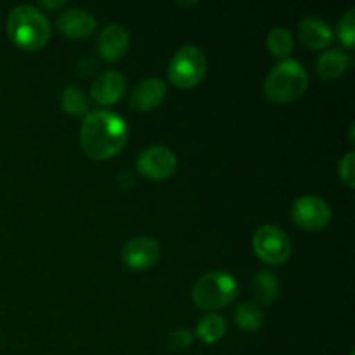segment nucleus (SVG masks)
I'll list each match as a JSON object with an SVG mask.
<instances>
[{
	"mask_svg": "<svg viewBox=\"0 0 355 355\" xmlns=\"http://www.w3.org/2000/svg\"><path fill=\"white\" fill-rule=\"evenodd\" d=\"M234 319L238 322L239 328L246 329V331L253 333L259 331L263 324V312L253 302H243V304L236 305L234 309Z\"/></svg>",
	"mask_w": 355,
	"mask_h": 355,
	"instance_id": "18",
	"label": "nucleus"
},
{
	"mask_svg": "<svg viewBox=\"0 0 355 355\" xmlns=\"http://www.w3.org/2000/svg\"><path fill=\"white\" fill-rule=\"evenodd\" d=\"M239 293V284L234 276L224 270H211L203 274L193 286V300L198 307L222 309L231 304Z\"/></svg>",
	"mask_w": 355,
	"mask_h": 355,
	"instance_id": "4",
	"label": "nucleus"
},
{
	"mask_svg": "<svg viewBox=\"0 0 355 355\" xmlns=\"http://www.w3.org/2000/svg\"><path fill=\"white\" fill-rule=\"evenodd\" d=\"M227 322L220 314H208L200 319L196 326V335L203 340L205 343H215L224 336Z\"/></svg>",
	"mask_w": 355,
	"mask_h": 355,
	"instance_id": "19",
	"label": "nucleus"
},
{
	"mask_svg": "<svg viewBox=\"0 0 355 355\" xmlns=\"http://www.w3.org/2000/svg\"><path fill=\"white\" fill-rule=\"evenodd\" d=\"M207 73V55L196 45H184L168 62V78L173 85L191 89Z\"/></svg>",
	"mask_w": 355,
	"mask_h": 355,
	"instance_id": "5",
	"label": "nucleus"
},
{
	"mask_svg": "<svg viewBox=\"0 0 355 355\" xmlns=\"http://www.w3.org/2000/svg\"><path fill=\"white\" fill-rule=\"evenodd\" d=\"M291 217L300 227L318 231L331 220V207L318 194H304L291 205Z\"/></svg>",
	"mask_w": 355,
	"mask_h": 355,
	"instance_id": "7",
	"label": "nucleus"
},
{
	"mask_svg": "<svg viewBox=\"0 0 355 355\" xmlns=\"http://www.w3.org/2000/svg\"><path fill=\"white\" fill-rule=\"evenodd\" d=\"M7 33L17 47L35 51L47 44L51 23L40 9L30 3H21L7 16Z\"/></svg>",
	"mask_w": 355,
	"mask_h": 355,
	"instance_id": "2",
	"label": "nucleus"
},
{
	"mask_svg": "<svg viewBox=\"0 0 355 355\" xmlns=\"http://www.w3.org/2000/svg\"><path fill=\"white\" fill-rule=\"evenodd\" d=\"M159 257V245L149 236H137L125 243L121 248V260L130 269L142 270L156 263Z\"/></svg>",
	"mask_w": 355,
	"mask_h": 355,
	"instance_id": "9",
	"label": "nucleus"
},
{
	"mask_svg": "<svg viewBox=\"0 0 355 355\" xmlns=\"http://www.w3.org/2000/svg\"><path fill=\"white\" fill-rule=\"evenodd\" d=\"M336 35L345 47L352 49L355 40V9L350 7L345 14L338 19L336 24Z\"/></svg>",
	"mask_w": 355,
	"mask_h": 355,
	"instance_id": "21",
	"label": "nucleus"
},
{
	"mask_svg": "<svg viewBox=\"0 0 355 355\" xmlns=\"http://www.w3.org/2000/svg\"><path fill=\"white\" fill-rule=\"evenodd\" d=\"M64 3V0H58V2H40V6H45V7H59Z\"/></svg>",
	"mask_w": 355,
	"mask_h": 355,
	"instance_id": "24",
	"label": "nucleus"
},
{
	"mask_svg": "<svg viewBox=\"0 0 355 355\" xmlns=\"http://www.w3.org/2000/svg\"><path fill=\"white\" fill-rule=\"evenodd\" d=\"M193 340H194V335L189 331V329L180 328V329H173V331H170L168 338H166V343H168L170 349L184 350L193 343Z\"/></svg>",
	"mask_w": 355,
	"mask_h": 355,
	"instance_id": "23",
	"label": "nucleus"
},
{
	"mask_svg": "<svg viewBox=\"0 0 355 355\" xmlns=\"http://www.w3.org/2000/svg\"><path fill=\"white\" fill-rule=\"evenodd\" d=\"M177 155L166 146H149L142 149L137 156V170L144 177L153 180L168 179L177 170Z\"/></svg>",
	"mask_w": 355,
	"mask_h": 355,
	"instance_id": "8",
	"label": "nucleus"
},
{
	"mask_svg": "<svg viewBox=\"0 0 355 355\" xmlns=\"http://www.w3.org/2000/svg\"><path fill=\"white\" fill-rule=\"evenodd\" d=\"M338 175L342 177L347 186H355V153L349 151L342 156L338 163Z\"/></svg>",
	"mask_w": 355,
	"mask_h": 355,
	"instance_id": "22",
	"label": "nucleus"
},
{
	"mask_svg": "<svg viewBox=\"0 0 355 355\" xmlns=\"http://www.w3.org/2000/svg\"><path fill=\"white\" fill-rule=\"evenodd\" d=\"M127 89V80L120 71H104L97 76L90 87V96L99 104H114L121 99Z\"/></svg>",
	"mask_w": 355,
	"mask_h": 355,
	"instance_id": "11",
	"label": "nucleus"
},
{
	"mask_svg": "<svg viewBox=\"0 0 355 355\" xmlns=\"http://www.w3.org/2000/svg\"><path fill=\"white\" fill-rule=\"evenodd\" d=\"M298 37L307 47L324 49L331 44L333 30L321 17L307 16L298 24Z\"/></svg>",
	"mask_w": 355,
	"mask_h": 355,
	"instance_id": "14",
	"label": "nucleus"
},
{
	"mask_svg": "<svg viewBox=\"0 0 355 355\" xmlns=\"http://www.w3.org/2000/svg\"><path fill=\"white\" fill-rule=\"evenodd\" d=\"M253 250L263 262L279 266L291 255V241L277 225H260L253 234Z\"/></svg>",
	"mask_w": 355,
	"mask_h": 355,
	"instance_id": "6",
	"label": "nucleus"
},
{
	"mask_svg": "<svg viewBox=\"0 0 355 355\" xmlns=\"http://www.w3.org/2000/svg\"><path fill=\"white\" fill-rule=\"evenodd\" d=\"M309 85L307 69L297 59H281L269 69L263 82V92L274 103L298 99Z\"/></svg>",
	"mask_w": 355,
	"mask_h": 355,
	"instance_id": "3",
	"label": "nucleus"
},
{
	"mask_svg": "<svg viewBox=\"0 0 355 355\" xmlns=\"http://www.w3.org/2000/svg\"><path fill=\"white\" fill-rule=\"evenodd\" d=\"M127 139L128 128L120 114L107 110H92L83 116L80 142L92 158H111L123 149Z\"/></svg>",
	"mask_w": 355,
	"mask_h": 355,
	"instance_id": "1",
	"label": "nucleus"
},
{
	"mask_svg": "<svg viewBox=\"0 0 355 355\" xmlns=\"http://www.w3.org/2000/svg\"><path fill=\"white\" fill-rule=\"evenodd\" d=\"M166 96V83L158 76L142 78L134 87L130 96V104L139 111H149L158 106Z\"/></svg>",
	"mask_w": 355,
	"mask_h": 355,
	"instance_id": "13",
	"label": "nucleus"
},
{
	"mask_svg": "<svg viewBox=\"0 0 355 355\" xmlns=\"http://www.w3.org/2000/svg\"><path fill=\"white\" fill-rule=\"evenodd\" d=\"M355 139H354V123L350 125V142H354Z\"/></svg>",
	"mask_w": 355,
	"mask_h": 355,
	"instance_id": "25",
	"label": "nucleus"
},
{
	"mask_svg": "<svg viewBox=\"0 0 355 355\" xmlns=\"http://www.w3.org/2000/svg\"><path fill=\"white\" fill-rule=\"evenodd\" d=\"M128 40H130L128 31L121 24L111 23L101 30L97 38V51L106 61H116L127 51Z\"/></svg>",
	"mask_w": 355,
	"mask_h": 355,
	"instance_id": "12",
	"label": "nucleus"
},
{
	"mask_svg": "<svg viewBox=\"0 0 355 355\" xmlns=\"http://www.w3.org/2000/svg\"><path fill=\"white\" fill-rule=\"evenodd\" d=\"M279 279L276 274L266 269L255 272L252 279V291L257 302H260L262 305H270L279 297Z\"/></svg>",
	"mask_w": 355,
	"mask_h": 355,
	"instance_id": "16",
	"label": "nucleus"
},
{
	"mask_svg": "<svg viewBox=\"0 0 355 355\" xmlns=\"http://www.w3.org/2000/svg\"><path fill=\"white\" fill-rule=\"evenodd\" d=\"M293 35L283 26H276L267 33V47L274 55L281 59H286L293 51Z\"/></svg>",
	"mask_w": 355,
	"mask_h": 355,
	"instance_id": "20",
	"label": "nucleus"
},
{
	"mask_svg": "<svg viewBox=\"0 0 355 355\" xmlns=\"http://www.w3.org/2000/svg\"><path fill=\"white\" fill-rule=\"evenodd\" d=\"M350 66H352V58L342 49H328L319 55L315 62V69L326 80L338 78Z\"/></svg>",
	"mask_w": 355,
	"mask_h": 355,
	"instance_id": "15",
	"label": "nucleus"
},
{
	"mask_svg": "<svg viewBox=\"0 0 355 355\" xmlns=\"http://www.w3.org/2000/svg\"><path fill=\"white\" fill-rule=\"evenodd\" d=\"M96 16L82 7H69L62 10L55 19V26L69 38H85L96 30Z\"/></svg>",
	"mask_w": 355,
	"mask_h": 355,
	"instance_id": "10",
	"label": "nucleus"
},
{
	"mask_svg": "<svg viewBox=\"0 0 355 355\" xmlns=\"http://www.w3.org/2000/svg\"><path fill=\"white\" fill-rule=\"evenodd\" d=\"M59 103L66 113L73 114V116H82V114L89 113V97L83 92L80 87L68 85L61 90L59 96Z\"/></svg>",
	"mask_w": 355,
	"mask_h": 355,
	"instance_id": "17",
	"label": "nucleus"
}]
</instances>
